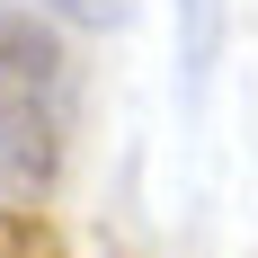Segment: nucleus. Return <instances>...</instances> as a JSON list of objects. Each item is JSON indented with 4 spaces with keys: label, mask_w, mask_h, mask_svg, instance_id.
<instances>
[{
    "label": "nucleus",
    "mask_w": 258,
    "mask_h": 258,
    "mask_svg": "<svg viewBox=\"0 0 258 258\" xmlns=\"http://www.w3.org/2000/svg\"><path fill=\"white\" fill-rule=\"evenodd\" d=\"M72 143V53L27 0H0V178L45 187Z\"/></svg>",
    "instance_id": "obj_1"
},
{
    "label": "nucleus",
    "mask_w": 258,
    "mask_h": 258,
    "mask_svg": "<svg viewBox=\"0 0 258 258\" xmlns=\"http://www.w3.org/2000/svg\"><path fill=\"white\" fill-rule=\"evenodd\" d=\"M214 53H223V0H178V72H187V89L214 72Z\"/></svg>",
    "instance_id": "obj_2"
},
{
    "label": "nucleus",
    "mask_w": 258,
    "mask_h": 258,
    "mask_svg": "<svg viewBox=\"0 0 258 258\" xmlns=\"http://www.w3.org/2000/svg\"><path fill=\"white\" fill-rule=\"evenodd\" d=\"M0 258H72V249L36 205H0Z\"/></svg>",
    "instance_id": "obj_3"
},
{
    "label": "nucleus",
    "mask_w": 258,
    "mask_h": 258,
    "mask_svg": "<svg viewBox=\"0 0 258 258\" xmlns=\"http://www.w3.org/2000/svg\"><path fill=\"white\" fill-rule=\"evenodd\" d=\"M36 18H72V27H116L125 18V0H27Z\"/></svg>",
    "instance_id": "obj_4"
}]
</instances>
